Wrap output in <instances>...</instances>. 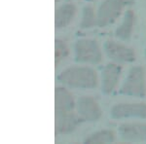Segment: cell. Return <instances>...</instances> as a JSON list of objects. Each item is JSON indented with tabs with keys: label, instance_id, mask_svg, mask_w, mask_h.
<instances>
[{
	"label": "cell",
	"instance_id": "8992f818",
	"mask_svg": "<svg viewBox=\"0 0 146 144\" xmlns=\"http://www.w3.org/2000/svg\"><path fill=\"white\" fill-rule=\"evenodd\" d=\"M110 115L113 119H129L138 118L146 119V104L145 103H118L115 104L110 110Z\"/></svg>",
	"mask_w": 146,
	"mask_h": 144
},
{
	"label": "cell",
	"instance_id": "5b68a950",
	"mask_svg": "<svg viewBox=\"0 0 146 144\" xmlns=\"http://www.w3.org/2000/svg\"><path fill=\"white\" fill-rule=\"evenodd\" d=\"M104 52L109 58L117 63H129L135 60V53L121 42L108 40L104 44Z\"/></svg>",
	"mask_w": 146,
	"mask_h": 144
},
{
	"label": "cell",
	"instance_id": "2e32d148",
	"mask_svg": "<svg viewBox=\"0 0 146 144\" xmlns=\"http://www.w3.org/2000/svg\"><path fill=\"white\" fill-rule=\"evenodd\" d=\"M69 54V50L66 43L60 39H56L55 43V58H56V65L65 58Z\"/></svg>",
	"mask_w": 146,
	"mask_h": 144
},
{
	"label": "cell",
	"instance_id": "277c9868",
	"mask_svg": "<svg viewBox=\"0 0 146 144\" xmlns=\"http://www.w3.org/2000/svg\"><path fill=\"white\" fill-rule=\"evenodd\" d=\"M125 5V0H104L96 12L98 27H105L116 22L123 12Z\"/></svg>",
	"mask_w": 146,
	"mask_h": 144
},
{
	"label": "cell",
	"instance_id": "8fae6325",
	"mask_svg": "<svg viewBox=\"0 0 146 144\" xmlns=\"http://www.w3.org/2000/svg\"><path fill=\"white\" fill-rule=\"evenodd\" d=\"M76 107L73 96L69 91L62 87H58L55 91V111L68 112L73 111Z\"/></svg>",
	"mask_w": 146,
	"mask_h": 144
},
{
	"label": "cell",
	"instance_id": "7c38bea8",
	"mask_svg": "<svg viewBox=\"0 0 146 144\" xmlns=\"http://www.w3.org/2000/svg\"><path fill=\"white\" fill-rule=\"evenodd\" d=\"M76 6L72 3L62 4L56 10L55 27L56 28H64L68 27L76 15Z\"/></svg>",
	"mask_w": 146,
	"mask_h": 144
},
{
	"label": "cell",
	"instance_id": "ac0fdd59",
	"mask_svg": "<svg viewBox=\"0 0 146 144\" xmlns=\"http://www.w3.org/2000/svg\"><path fill=\"white\" fill-rule=\"evenodd\" d=\"M56 2H60V1H62V0H55Z\"/></svg>",
	"mask_w": 146,
	"mask_h": 144
},
{
	"label": "cell",
	"instance_id": "e0dca14e",
	"mask_svg": "<svg viewBox=\"0 0 146 144\" xmlns=\"http://www.w3.org/2000/svg\"><path fill=\"white\" fill-rule=\"evenodd\" d=\"M86 1H89V2H92V1H95V0H86Z\"/></svg>",
	"mask_w": 146,
	"mask_h": 144
},
{
	"label": "cell",
	"instance_id": "9c48e42d",
	"mask_svg": "<svg viewBox=\"0 0 146 144\" xmlns=\"http://www.w3.org/2000/svg\"><path fill=\"white\" fill-rule=\"evenodd\" d=\"M122 139L128 142H146V123H125L119 127Z\"/></svg>",
	"mask_w": 146,
	"mask_h": 144
},
{
	"label": "cell",
	"instance_id": "6da1fadb",
	"mask_svg": "<svg viewBox=\"0 0 146 144\" xmlns=\"http://www.w3.org/2000/svg\"><path fill=\"white\" fill-rule=\"evenodd\" d=\"M58 81L73 89L88 90L98 86V74L89 66H71L58 75Z\"/></svg>",
	"mask_w": 146,
	"mask_h": 144
},
{
	"label": "cell",
	"instance_id": "9a60e30c",
	"mask_svg": "<svg viewBox=\"0 0 146 144\" xmlns=\"http://www.w3.org/2000/svg\"><path fill=\"white\" fill-rule=\"evenodd\" d=\"M95 25H98V18L95 9L92 6H86L83 9L81 20L82 28H91Z\"/></svg>",
	"mask_w": 146,
	"mask_h": 144
},
{
	"label": "cell",
	"instance_id": "ba28073f",
	"mask_svg": "<svg viewBox=\"0 0 146 144\" xmlns=\"http://www.w3.org/2000/svg\"><path fill=\"white\" fill-rule=\"evenodd\" d=\"M122 73V67L117 62L105 65L101 72V90L105 94H110L117 88Z\"/></svg>",
	"mask_w": 146,
	"mask_h": 144
},
{
	"label": "cell",
	"instance_id": "5bb4252c",
	"mask_svg": "<svg viewBox=\"0 0 146 144\" xmlns=\"http://www.w3.org/2000/svg\"><path fill=\"white\" fill-rule=\"evenodd\" d=\"M115 139H116V134H115L114 131H110V129H103V131H98L95 133L91 134L85 140V143H112L115 141Z\"/></svg>",
	"mask_w": 146,
	"mask_h": 144
},
{
	"label": "cell",
	"instance_id": "3957f363",
	"mask_svg": "<svg viewBox=\"0 0 146 144\" xmlns=\"http://www.w3.org/2000/svg\"><path fill=\"white\" fill-rule=\"evenodd\" d=\"M75 60L80 63L96 65L102 60V52L98 42L93 39L81 38L75 43Z\"/></svg>",
	"mask_w": 146,
	"mask_h": 144
},
{
	"label": "cell",
	"instance_id": "30bf717a",
	"mask_svg": "<svg viewBox=\"0 0 146 144\" xmlns=\"http://www.w3.org/2000/svg\"><path fill=\"white\" fill-rule=\"evenodd\" d=\"M81 118L78 113L74 111L68 112H56L55 127L56 133L58 134H67L74 131L79 125Z\"/></svg>",
	"mask_w": 146,
	"mask_h": 144
},
{
	"label": "cell",
	"instance_id": "52a82bcc",
	"mask_svg": "<svg viewBox=\"0 0 146 144\" xmlns=\"http://www.w3.org/2000/svg\"><path fill=\"white\" fill-rule=\"evenodd\" d=\"M77 113L82 120L89 122L98 121L102 115V111L98 102L93 96H81L76 102Z\"/></svg>",
	"mask_w": 146,
	"mask_h": 144
},
{
	"label": "cell",
	"instance_id": "7a4b0ae2",
	"mask_svg": "<svg viewBox=\"0 0 146 144\" xmlns=\"http://www.w3.org/2000/svg\"><path fill=\"white\" fill-rule=\"evenodd\" d=\"M120 94L133 98L146 96V73L142 66H133L120 89Z\"/></svg>",
	"mask_w": 146,
	"mask_h": 144
},
{
	"label": "cell",
	"instance_id": "4fadbf2b",
	"mask_svg": "<svg viewBox=\"0 0 146 144\" xmlns=\"http://www.w3.org/2000/svg\"><path fill=\"white\" fill-rule=\"evenodd\" d=\"M135 23V15L133 10H128L125 13L121 25L116 29L115 35L122 41H129L133 34V27Z\"/></svg>",
	"mask_w": 146,
	"mask_h": 144
}]
</instances>
